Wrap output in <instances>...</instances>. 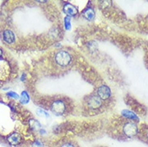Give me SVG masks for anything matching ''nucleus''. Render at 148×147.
Returning <instances> with one entry per match:
<instances>
[{"instance_id": "2eb2a0df", "label": "nucleus", "mask_w": 148, "mask_h": 147, "mask_svg": "<svg viewBox=\"0 0 148 147\" xmlns=\"http://www.w3.org/2000/svg\"><path fill=\"white\" fill-rule=\"evenodd\" d=\"M60 147H76L74 146V144L71 143V142H65V143L62 144Z\"/></svg>"}, {"instance_id": "f257e3e1", "label": "nucleus", "mask_w": 148, "mask_h": 147, "mask_svg": "<svg viewBox=\"0 0 148 147\" xmlns=\"http://www.w3.org/2000/svg\"><path fill=\"white\" fill-rule=\"evenodd\" d=\"M122 133L126 137H134L138 133V127L137 124L133 121H129L125 122L122 125Z\"/></svg>"}, {"instance_id": "1a4fd4ad", "label": "nucleus", "mask_w": 148, "mask_h": 147, "mask_svg": "<svg viewBox=\"0 0 148 147\" xmlns=\"http://www.w3.org/2000/svg\"><path fill=\"white\" fill-rule=\"evenodd\" d=\"M83 17L88 20V21H92L95 18V11L92 8H87L82 13Z\"/></svg>"}, {"instance_id": "20e7f679", "label": "nucleus", "mask_w": 148, "mask_h": 147, "mask_svg": "<svg viewBox=\"0 0 148 147\" xmlns=\"http://www.w3.org/2000/svg\"><path fill=\"white\" fill-rule=\"evenodd\" d=\"M97 96L101 101L108 100L111 96V90L109 86L106 85H102L99 86L97 89Z\"/></svg>"}, {"instance_id": "9b49d317", "label": "nucleus", "mask_w": 148, "mask_h": 147, "mask_svg": "<svg viewBox=\"0 0 148 147\" xmlns=\"http://www.w3.org/2000/svg\"><path fill=\"white\" fill-rule=\"evenodd\" d=\"M19 101L22 105H27L30 101L29 94L27 93V91H23L21 92V96L19 97Z\"/></svg>"}, {"instance_id": "f8f14e48", "label": "nucleus", "mask_w": 148, "mask_h": 147, "mask_svg": "<svg viewBox=\"0 0 148 147\" xmlns=\"http://www.w3.org/2000/svg\"><path fill=\"white\" fill-rule=\"evenodd\" d=\"M36 113L38 116L40 117H42V118H49V113L48 112H46L45 110H44L43 109H36Z\"/></svg>"}, {"instance_id": "a211bd4d", "label": "nucleus", "mask_w": 148, "mask_h": 147, "mask_svg": "<svg viewBox=\"0 0 148 147\" xmlns=\"http://www.w3.org/2000/svg\"><path fill=\"white\" fill-rule=\"evenodd\" d=\"M2 55H3V50H2V49L0 48V56H1Z\"/></svg>"}, {"instance_id": "0eeeda50", "label": "nucleus", "mask_w": 148, "mask_h": 147, "mask_svg": "<svg viewBox=\"0 0 148 147\" xmlns=\"http://www.w3.org/2000/svg\"><path fill=\"white\" fill-rule=\"evenodd\" d=\"M2 36H3V40L6 44H13L15 40V34L11 30H5V31H3Z\"/></svg>"}, {"instance_id": "39448f33", "label": "nucleus", "mask_w": 148, "mask_h": 147, "mask_svg": "<svg viewBox=\"0 0 148 147\" xmlns=\"http://www.w3.org/2000/svg\"><path fill=\"white\" fill-rule=\"evenodd\" d=\"M86 103H87V105L89 108L92 109H99L101 106L102 101L97 96L91 95L87 98Z\"/></svg>"}, {"instance_id": "7ed1b4c3", "label": "nucleus", "mask_w": 148, "mask_h": 147, "mask_svg": "<svg viewBox=\"0 0 148 147\" xmlns=\"http://www.w3.org/2000/svg\"><path fill=\"white\" fill-rule=\"evenodd\" d=\"M51 111L56 116H61L64 113H65L67 109L66 104L62 100L57 99L55 100L50 106Z\"/></svg>"}, {"instance_id": "f03ea898", "label": "nucleus", "mask_w": 148, "mask_h": 147, "mask_svg": "<svg viewBox=\"0 0 148 147\" xmlns=\"http://www.w3.org/2000/svg\"><path fill=\"white\" fill-rule=\"evenodd\" d=\"M56 63L60 67H67L70 64L72 61V56L69 52L64 50H61L56 52L55 55Z\"/></svg>"}, {"instance_id": "f3484780", "label": "nucleus", "mask_w": 148, "mask_h": 147, "mask_svg": "<svg viewBox=\"0 0 148 147\" xmlns=\"http://www.w3.org/2000/svg\"><path fill=\"white\" fill-rule=\"evenodd\" d=\"M146 139L148 142V129L147 130V132H146Z\"/></svg>"}, {"instance_id": "ddd939ff", "label": "nucleus", "mask_w": 148, "mask_h": 147, "mask_svg": "<svg viewBox=\"0 0 148 147\" xmlns=\"http://www.w3.org/2000/svg\"><path fill=\"white\" fill-rule=\"evenodd\" d=\"M64 28L66 30L71 29L72 27V25H71V18L68 17V16H65L64 18Z\"/></svg>"}, {"instance_id": "4468645a", "label": "nucleus", "mask_w": 148, "mask_h": 147, "mask_svg": "<svg viewBox=\"0 0 148 147\" xmlns=\"http://www.w3.org/2000/svg\"><path fill=\"white\" fill-rule=\"evenodd\" d=\"M7 95L8 96H10L11 98H13V99L15 100H19V96L16 93V92H13V91H9V92H7Z\"/></svg>"}, {"instance_id": "dca6fc26", "label": "nucleus", "mask_w": 148, "mask_h": 147, "mask_svg": "<svg viewBox=\"0 0 148 147\" xmlns=\"http://www.w3.org/2000/svg\"><path fill=\"white\" fill-rule=\"evenodd\" d=\"M33 147H43V145L40 141H36L33 145Z\"/></svg>"}, {"instance_id": "6e6552de", "label": "nucleus", "mask_w": 148, "mask_h": 147, "mask_svg": "<svg viewBox=\"0 0 148 147\" xmlns=\"http://www.w3.org/2000/svg\"><path fill=\"white\" fill-rule=\"evenodd\" d=\"M21 141H22V137L20 134L16 132L12 133L8 137V142L11 146H17L21 142Z\"/></svg>"}, {"instance_id": "423d86ee", "label": "nucleus", "mask_w": 148, "mask_h": 147, "mask_svg": "<svg viewBox=\"0 0 148 147\" xmlns=\"http://www.w3.org/2000/svg\"><path fill=\"white\" fill-rule=\"evenodd\" d=\"M63 11L64 13L68 17H74L78 14L77 8H76L75 6H73V4L69 3H66L64 5L63 7Z\"/></svg>"}, {"instance_id": "9d476101", "label": "nucleus", "mask_w": 148, "mask_h": 147, "mask_svg": "<svg viewBox=\"0 0 148 147\" xmlns=\"http://www.w3.org/2000/svg\"><path fill=\"white\" fill-rule=\"evenodd\" d=\"M122 115L124 117V118H127V119H130L131 121H137L138 120V118L137 117V115L135 113H134L132 111L130 110H122Z\"/></svg>"}]
</instances>
